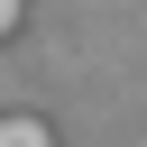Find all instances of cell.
<instances>
[{
    "instance_id": "cell-1",
    "label": "cell",
    "mask_w": 147,
    "mask_h": 147,
    "mask_svg": "<svg viewBox=\"0 0 147 147\" xmlns=\"http://www.w3.org/2000/svg\"><path fill=\"white\" fill-rule=\"evenodd\" d=\"M0 147H55V129L37 110H0Z\"/></svg>"
},
{
    "instance_id": "cell-2",
    "label": "cell",
    "mask_w": 147,
    "mask_h": 147,
    "mask_svg": "<svg viewBox=\"0 0 147 147\" xmlns=\"http://www.w3.org/2000/svg\"><path fill=\"white\" fill-rule=\"evenodd\" d=\"M18 18H28V0H0V37H9V28H18Z\"/></svg>"
}]
</instances>
